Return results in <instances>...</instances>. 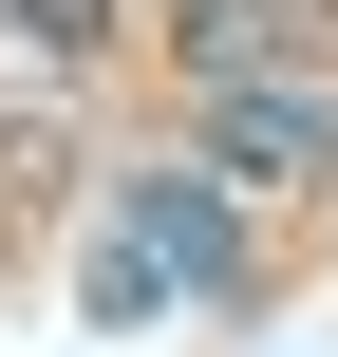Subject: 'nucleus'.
Wrapping results in <instances>:
<instances>
[{"label":"nucleus","instance_id":"nucleus-1","mask_svg":"<svg viewBox=\"0 0 338 357\" xmlns=\"http://www.w3.org/2000/svg\"><path fill=\"white\" fill-rule=\"evenodd\" d=\"M188 169H226V188H320L338 169V113L301 75H207L188 94Z\"/></svg>","mask_w":338,"mask_h":357},{"label":"nucleus","instance_id":"nucleus-2","mask_svg":"<svg viewBox=\"0 0 338 357\" xmlns=\"http://www.w3.org/2000/svg\"><path fill=\"white\" fill-rule=\"evenodd\" d=\"M132 245H151L188 301H245V207H226V169H151V188H132Z\"/></svg>","mask_w":338,"mask_h":357},{"label":"nucleus","instance_id":"nucleus-4","mask_svg":"<svg viewBox=\"0 0 338 357\" xmlns=\"http://www.w3.org/2000/svg\"><path fill=\"white\" fill-rule=\"evenodd\" d=\"M19 38H38V56H94V38H113V0H19Z\"/></svg>","mask_w":338,"mask_h":357},{"label":"nucleus","instance_id":"nucleus-3","mask_svg":"<svg viewBox=\"0 0 338 357\" xmlns=\"http://www.w3.org/2000/svg\"><path fill=\"white\" fill-rule=\"evenodd\" d=\"M263 38H282V0H188V56H207V75H245Z\"/></svg>","mask_w":338,"mask_h":357}]
</instances>
